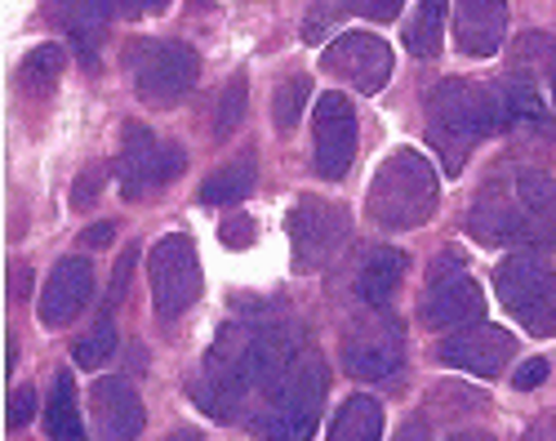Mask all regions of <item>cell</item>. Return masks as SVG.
<instances>
[{
    "mask_svg": "<svg viewBox=\"0 0 556 441\" xmlns=\"http://www.w3.org/2000/svg\"><path fill=\"white\" fill-rule=\"evenodd\" d=\"M245 103H250L245 76H231V80L223 85V99H218V121H214V135H218V139H227L231 129L245 121Z\"/></svg>",
    "mask_w": 556,
    "mask_h": 441,
    "instance_id": "1f68e13d",
    "label": "cell"
},
{
    "mask_svg": "<svg viewBox=\"0 0 556 441\" xmlns=\"http://www.w3.org/2000/svg\"><path fill=\"white\" fill-rule=\"evenodd\" d=\"M424 322L432 330H472L485 322V294L481 286L458 273L445 281H428V299H424Z\"/></svg>",
    "mask_w": 556,
    "mask_h": 441,
    "instance_id": "9a60e30c",
    "label": "cell"
},
{
    "mask_svg": "<svg viewBox=\"0 0 556 441\" xmlns=\"http://www.w3.org/2000/svg\"><path fill=\"white\" fill-rule=\"evenodd\" d=\"M320 72H330L334 80L352 85L361 94H379L392 76V50H388L383 36L343 32L320 50Z\"/></svg>",
    "mask_w": 556,
    "mask_h": 441,
    "instance_id": "9c48e42d",
    "label": "cell"
},
{
    "mask_svg": "<svg viewBox=\"0 0 556 441\" xmlns=\"http://www.w3.org/2000/svg\"><path fill=\"white\" fill-rule=\"evenodd\" d=\"M428 116H432L428 135L441 148L450 174L463 169V152H468L472 143H481V139H490L503 129L494 85H481V80H468V76H445L428 99Z\"/></svg>",
    "mask_w": 556,
    "mask_h": 441,
    "instance_id": "6da1fadb",
    "label": "cell"
},
{
    "mask_svg": "<svg viewBox=\"0 0 556 441\" xmlns=\"http://www.w3.org/2000/svg\"><path fill=\"white\" fill-rule=\"evenodd\" d=\"M405 263H409L405 250H392V245L365 250L361 273H356V294H361L369 307H383V303L396 294L401 277H405Z\"/></svg>",
    "mask_w": 556,
    "mask_h": 441,
    "instance_id": "d6986e66",
    "label": "cell"
},
{
    "mask_svg": "<svg viewBox=\"0 0 556 441\" xmlns=\"http://www.w3.org/2000/svg\"><path fill=\"white\" fill-rule=\"evenodd\" d=\"M437 201H441V179H437V165L414 152V148H396L379 174L369 184V218L379 228H392V232H409V228H424L428 218L437 214Z\"/></svg>",
    "mask_w": 556,
    "mask_h": 441,
    "instance_id": "7a4b0ae2",
    "label": "cell"
},
{
    "mask_svg": "<svg viewBox=\"0 0 556 441\" xmlns=\"http://www.w3.org/2000/svg\"><path fill=\"white\" fill-rule=\"evenodd\" d=\"M188 396L192 402L210 415V419H218V424H231L241 415V406H245V396H237L231 388H223V383H214V379H205V375H197L192 383H188Z\"/></svg>",
    "mask_w": 556,
    "mask_h": 441,
    "instance_id": "4316f807",
    "label": "cell"
},
{
    "mask_svg": "<svg viewBox=\"0 0 556 441\" xmlns=\"http://www.w3.org/2000/svg\"><path fill=\"white\" fill-rule=\"evenodd\" d=\"M339 362H343V370L352 379H365V383L392 379L396 370H405V330H401V322L379 313V317L352 326L343 335Z\"/></svg>",
    "mask_w": 556,
    "mask_h": 441,
    "instance_id": "ba28073f",
    "label": "cell"
},
{
    "mask_svg": "<svg viewBox=\"0 0 556 441\" xmlns=\"http://www.w3.org/2000/svg\"><path fill=\"white\" fill-rule=\"evenodd\" d=\"M539 135H547V139H556V116H547V121L539 125Z\"/></svg>",
    "mask_w": 556,
    "mask_h": 441,
    "instance_id": "c3c4849f",
    "label": "cell"
},
{
    "mask_svg": "<svg viewBox=\"0 0 556 441\" xmlns=\"http://www.w3.org/2000/svg\"><path fill=\"white\" fill-rule=\"evenodd\" d=\"M458 273H463V254L458 250H445L441 259H432L428 281H445V277H458Z\"/></svg>",
    "mask_w": 556,
    "mask_h": 441,
    "instance_id": "ab89813d",
    "label": "cell"
},
{
    "mask_svg": "<svg viewBox=\"0 0 556 441\" xmlns=\"http://www.w3.org/2000/svg\"><path fill=\"white\" fill-rule=\"evenodd\" d=\"M316 419L320 415H276V411H263L254 419V432L267 437V441H312Z\"/></svg>",
    "mask_w": 556,
    "mask_h": 441,
    "instance_id": "f546056e",
    "label": "cell"
},
{
    "mask_svg": "<svg viewBox=\"0 0 556 441\" xmlns=\"http://www.w3.org/2000/svg\"><path fill=\"white\" fill-rule=\"evenodd\" d=\"M454 40L468 59H490L507 40V0H458Z\"/></svg>",
    "mask_w": 556,
    "mask_h": 441,
    "instance_id": "e0dca14e",
    "label": "cell"
},
{
    "mask_svg": "<svg viewBox=\"0 0 556 441\" xmlns=\"http://www.w3.org/2000/svg\"><path fill=\"white\" fill-rule=\"evenodd\" d=\"M547 80H552V99H556V50H552V59H547Z\"/></svg>",
    "mask_w": 556,
    "mask_h": 441,
    "instance_id": "7dc6e473",
    "label": "cell"
},
{
    "mask_svg": "<svg viewBox=\"0 0 556 441\" xmlns=\"http://www.w3.org/2000/svg\"><path fill=\"white\" fill-rule=\"evenodd\" d=\"M89 424L99 441H138L148 415L125 375H103L89 388Z\"/></svg>",
    "mask_w": 556,
    "mask_h": 441,
    "instance_id": "4fadbf2b",
    "label": "cell"
},
{
    "mask_svg": "<svg viewBox=\"0 0 556 441\" xmlns=\"http://www.w3.org/2000/svg\"><path fill=\"white\" fill-rule=\"evenodd\" d=\"M258 184V156L254 152H241L237 161H227L218 174L201 184V201L205 205H241Z\"/></svg>",
    "mask_w": 556,
    "mask_h": 441,
    "instance_id": "7402d4cb",
    "label": "cell"
},
{
    "mask_svg": "<svg viewBox=\"0 0 556 441\" xmlns=\"http://www.w3.org/2000/svg\"><path fill=\"white\" fill-rule=\"evenodd\" d=\"M494 286L503 307L513 313L530 335H556V273L539 254H507L494 268Z\"/></svg>",
    "mask_w": 556,
    "mask_h": 441,
    "instance_id": "277c9868",
    "label": "cell"
},
{
    "mask_svg": "<svg viewBox=\"0 0 556 441\" xmlns=\"http://www.w3.org/2000/svg\"><path fill=\"white\" fill-rule=\"evenodd\" d=\"M312 139H316V161L312 169L320 179L339 184L343 174L352 169V156H356V108L348 94L330 90L316 99V116H312Z\"/></svg>",
    "mask_w": 556,
    "mask_h": 441,
    "instance_id": "30bf717a",
    "label": "cell"
},
{
    "mask_svg": "<svg viewBox=\"0 0 556 441\" xmlns=\"http://www.w3.org/2000/svg\"><path fill=\"white\" fill-rule=\"evenodd\" d=\"M103 179H108V169H103V165H89V169L80 174V179L72 184V205H76V210H89V205H94V201H99Z\"/></svg>",
    "mask_w": 556,
    "mask_h": 441,
    "instance_id": "e575fe53",
    "label": "cell"
},
{
    "mask_svg": "<svg viewBox=\"0 0 556 441\" xmlns=\"http://www.w3.org/2000/svg\"><path fill=\"white\" fill-rule=\"evenodd\" d=\"M254 237H258V228H254V218H245V214H231L227 224L218 228V241H223L227 250H250Z\"/></svg>",
    "mask_w": 556,
    "mask_h": 441,
    "instance_id": "836d02e7",
    "label": "cell"
},
{
    "mask_svg": "<svg viewBox=\"0 0 556 441\" xmlns=\"http://www.w3.org/2000/svg\"><path fill=\"white\" fill-rule=\"evenodd\" d=\"M450 0H419V10L405 23V50L414 59H437L441 54V32H445Z\"/></svg>",
    "mask_w": 556,
    "mask_h": 441,
    "instance_id": "d4e9b609",
    "label": "cell"
},
{
    "mask_svg": "<svg viewBox=\"0 0 556 441\" xmlns=\"http://www.w3.org/2000/svg\"><path fill=\"white\" fill-rule=\"evenodd\" d=\"M326 379H330L326 362H320L312 348H303L299 362L263 392L267 411H276V415H320V402H326Z\"/></svg>",
    "mask_w": 556,
    "mask_h": 441,
    "instance_id": "2e32d148",
    "label": "cell"
},
{
    "mask_svg": "<svg viewBox=\"0 0 556 441\" xmlns=\"http://www.w3.org/2000/svg\"><path fill=\"white\" fill-rule=\"evenodd\" d=\"M428 402H432L437 419H458V415H477V411H485V406H490V396L477 392L472 383H437Z\"/></svg>",
    "mask_w": 556,
    "mask_h": 441,
    "instance_id": "f1b7e54d",
    "label": "cell"
},
{
    "mask_svg": "<svg viewBox=\"0 0 556 441\" xmlns=\"http://www.w3.org/2000/svg\"><path fill=\"white\" fill-rule=\"evenodd\" d=\"M330 441H383V406L375 396H348L330 424Z\"/></svg>",
    "mask_w": 556,
    "mask_h": 441,
    "instance_id": "603a6c76",
    "label": "cell"
},
{
    "mask_svg": "<svg viewBox=\"0 0 556 441\" xmlns=\"http://www.w3.org/2000/svg\"><path fill=\"white\" fill-rule=\"evenodd\" d=\"M112 18H116V0H59V23L72 32L89 67H99V46Z\"/></svg>",
    "mask_w": 556,
    "mask_h": 441,
    "instance_id": "ac0fdd59",
    "label": "cell"
},
{
    "mask_svg": "<svg viewBox=\"0 0 556 441\" xmlns=\"http://www.w3.org/2000/svg\"><path fill=\"white\" fill-rule=\"evenodd\" d=\"M165 441H210L205 432H197V428H178V432H169Z\"/></svg>",
    "mask_w": 556,
    "mask_h": 441,
    "instance_id": "ee69618b",
    "label": "cell"
},
{
    "mask_svg": "<svg viewBox=\"0 0 556 441\" xmlns=\"http://www.w3.org/2000/svg\"><path fill=\"white\" fill-rule=\"evenodd\" d=\"M125 67L134 76V94L152 108H169L182 94H192L201 76L197 50L182 46V40H134Z\"/></svg>",
    "mask_w": 556,
    "mask_h": 441,
    "instance_id": "3957f363",
    "label": "cell"
},
{
    "mask_svg": "<svg viewBox=\"0 0 556 441\" xmlns=\"http://www.w3.org/2000/svg\"><path fill=\"white\" fill-rule=\"evenodd\" d=\"M547 375H552V366H547V357H530V362H526V366H521V370L513 375V383H517L521 392H530V388H539V383H543Z\"/></svg>",
    "mask_w": 556,
    "mask_h": 441,
    "instance_id": "74e56055",
    "label": "cell"
},
{
    "mask_svg": "<svg viewBox=\"0 0 556 441\" xmlns=\"http://www.w3.org/2000/svg\"><path fill=\"white\" fill-rule=\"evenodd\" d=\"M134 263H138V245H129V250L121 254V263H116L112 286H108V299H103V317H112L116 307L125 303V294H129V277H134Z\"/></svg>",
    "mask_w": 556,
    "mask_h": 441,
    "instance_id": "d6a6232c",
    "label": "cell"
},
{
    "mask_svg": "<svg viewBox=\"0 0 556 441\" xmlns=\"http://www.w3.org/2000/svg\"><path fill=\"white\" fill-rule=\"evenodd\" d=\"M468 228L477 241L485 245H507V250H517V254H530V250H543V237L534 232V224L526 218L517 192L507 197L498 188H485L477 210L468 214Z\"/></svg>",
    "mask_w": 556,
    "mask_h": 441,
    "instance_id": "7c38bea8",
    "label": "cell"
},
{
    "mask_svg": "<svg viewBox=\"0 0 556 441\" xmlns=\"http://www.w3.org/2000/svg\"><path fill=\"white\" fill-rule=\"evenodd\" d=\"M165 5L169 0H116V18H143V14H156Z\"/></svg>",
    "mask_w": 556,
    "mask_h": 441,
    "instance_id": "f35d334b",
    "label": "cell"
},
{
    "mask_svg": "<svg viewBox=\"0 0 556 441\" xmlns=\"http://www.w3.org/2000/svg\"><path fill=\"white\" fill-rule=\"evenodd\" d=\"M80 241H85L89 250H103V245H112V241H116V224H94V228H85V232H80Z\"/></svg>",
    "mask_w": 556,
    "mask_h": 441,
    "instance_id": "60d3db41",
    "label": "cell"
},
{
    "mask_svg": "<svg viewBox=\"0 0 556 441\" xmlns=\"http://www.w3.org/2000/svg\"><path fill=\"white\" fill-rule=\"evenodd\" d=\"M307 99H312V80L307 76H286L281 85H276V94H271V121H276L281 135H290V129L299 125Z\"/></svg>",
    "mask_w": 556,
    "mask_h": 441,
    "instance_id": "83f0119b",
    "label": "cell"
},
{
    "mask_svg": "<svg viewBox=\"0 0 556 441\" xmlns=\"http://www.w3.org/2000/svg\"><path fill=\"white\" fill-rule=\"evenodd\" d=\"M182 169H188V152L178 143H161L152 129L138 125V121L125 125V139L116 152V184L129 201H143L148 192L174 184Z\"/></svg>",
    "mask_w": 556,
    "mask_h": 441,
    "instance_id": "5b68a950",
    "label": "cell"
},
{
    "mask_svg": "<svg viewBox=\"0 0 556 441\" xmlns=\"http://www.w3.org/2000/svg\"><path fill=\"white\" fill-rule=\"evenodd\" d=\"M326 18L334 23L330 5H316V10H312V18H307V27H303V36H307V40H320V36H326Z\"/></svg>",
    "mask_w": 556,
    "mask_h": 441,
    "instance_id": "b9f144b4",
    "label": "cell"
},
{
    "mask_svg": "<svg viewBox=\"0 0 556 441\" xmlns=\"http://www.w3.org/2000/svg\"><path fill=\"white\" fill-rule=\"evenodd\" d=\"M148 277H152V307L161 322H178L188 307L201 299V254L192 237L169 232L152 245L148 259Z\"/></svg>",
    "mask_w": 556,
    "mask_h": 441,
    "instance_id": "8992f818",
    "label": "cell"
},
{
    "mask_svg": "<svg viewBox=\"0 0 556 441\" xmlns=\"http://www.w3.org/2000/svg\"><path fill=\"white\" fill-rule=\"evenodd\" d=\"M45 432H50V441H89V432L80 424L76 383L67 370L54 379V392H50V402H45Z\"/></svg>",
    "mask_w": 556,
    "mask_h": 441,
    "instance_id": "cb8c5ba5",
    "label": "cell"
},
{
    "mask_svg": "<svg viewBox=\"0 0 556 441\" xmlns=\"http://www.w3.org/2000/svg\"><path fill=\"white\" fill-rule=\"evenodd\" d=\"M31 415H36V392H31V388H18V392L10 396L5 419H10V428H23V424H31Z\"/></svg>",
    "mask_w": 556,
    "mask_h": 441,
    "instance_id": "8d00e7d4",
    "label": "cell"
},
{
    "mask_svg": "<svg viewBox=\"0 0 556 441\" xmlns=\"http://www.w3.org/2000/svg\"><path fill=\"white\" fill-rule=\"evenodd\" d=\"M63 67H67L63 46H36V50L23 59V67H18V80H23V85H54Z\"/></svg>",
    "mask_w": 556,
    "mask_h": 441,
    "instance_id": "4dcf8cb0",
    "label": "cell"
},
{
    "mask_svg": "<svg viewBox=\"0 0 556 441\" xmlns=\"http://www.w3.org/2000/svg\"><path fill=\"white\" fill-rule=\"evenodd\" d=\"M116 343H121L116 322H112V317H99V326H94V330L80 335V339L72 343V362H76L80 370H99V366H108V362H112Z\"/></svg>",
    "mask_w": 556,
    "mask_h": 441,
    "instance_id": "484cf974",
    "label": "cell"
},
{
    "mask_svg": "<svg viewBox=\"0 0 556 441\" xmlns=\"http://www.w3.org/2000/svg\"><path fill=\"white\" fill-rule=\"evenodd\" d=\"M352 237V214L339 201H320V197H303L290 210V245H294V268L299 273H316L348 245Z\"/></svg>",
    "mask_w": 556,
    "mask_h": 441,
    "instance_id": "52a82bcc",
    "label": "cell"
},
{
    "mask_svg": "<svg viewBox=\"0 0 556 441\" xmlns=\"http://www.w3.org/2000/svg\"><path fill=\"white\" fill-rule=\"evenodd\" d=\"M494 99H498V116H503V129H521V125H543L552 112L543 108L539 90L526 80V76H503L494 85Z\"/></svg>",
    "mask_w": 556,
    "mask_h": 441,
    "instance_id": "44dd1931",
    "label": "cell"
},
{
    "mask_svg": "<svg viewBox=\"0 0 556 441\" xmlns=\"http://www.w3.org/2000/svg\"><path fill=\"white\" fill-rule=\"evenodd\" d=\"M437 357L454 370H468L477 379H498L517 357V335H507L503 326H472V330H458L450 339L437 343Z\"/></svg>",
    "mask_w": 556,
    "mask_h": 441,
    "instance_id": "8fae6325",
    "label": "cell"
},
{
    "mask_svg": "<svg viewBox=\"0 0 556 441\" xmlns=\"http://www.w3.org/2000/svg\"><path fill=\"white\" fill-rule=\"evenodd\" d=\"M27 281H31V273L18 268V273H14V294H27Z\"/></svg>",
    "mask_w": 556,
    "mask_h": 441,
    "instance_id": "f6af8a7d",
    "label": "cell"
},
{
    "mask_svg": "<svg viewBox=\"0 0 556 441\" xmlns=\"http://www.w3.org/2000/svg\"><path fill=\"white\" fill-rule=\"evenodd\" d=\"M513 188H517V201L534 224V232L543 237V250H556V179L539 169H521Z\"/></svg>",
    "mask_w": 556,
    "mask_h": 441,
    "instance_id": "ffe728a7",
    "label": "cell"
},
{
    "mask_svg": "<svg viewBox=\"0 0 556 441\" xmlns=\"http://www.w3.org/2000/svg\"><path fill=\"white\" fill-rule=\"evenodd\" d=\"M396 441H432V432H428L424 419H405L401 432H396Z\"/></svg>",
    "mask_w": 556,
    "mask_h": 441,
    "instance_id": "7bdbcfd3",
    "label": "cell"
},
{
    "mask_svg": "<svg viewBox=\"0 0 556 441\" xmlns=\"http://www.w3.org/2000/svg\"><path fill=\"white\" fill-rule=\"evenodd\" d=\"M89 299H94V263L85 254H67L54 263L50 281H45L36 317H40V326H67L80 307H89Z\"/></svg>",
    "mask_w": 556,
    "mask_h": 441,
    "instance_id": "5bb4252c",
    "label": "cell"
},
{
    "mask_svg": "<svg viewBox=\"0 0 556 441\" xmlns=\"http://www.w3.org/2000/svg\"><path fill=\"white\" fill-rule=\"evenodd\" d=\"M343 5H348L352 14L375 18V23H392V18H401V5H405V0H343Z\"/></svg>",
    "mask_w": 556,
    "mask_h": 441,
    "instance_id": "d590c367",
    "label": "cell"
},
{
    "mask_svg": "<svg viewBox=\"0 0 556 441\" xmlns=\"http://www.w3.org/2000/svg\"><path fill=\"white\" fill-rule=\"evenodd\" d=\"M450 441H494V437L490 432H454Z\"/></svg>",
    "mask_w": 556,
    "mask_h": 441,
    "instance_id": "bcb514c9",
    "label": "cell"
}]
</instances>
